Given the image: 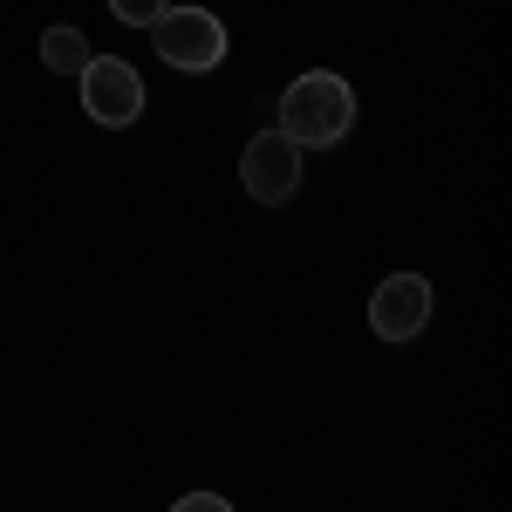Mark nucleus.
<instances>
[{
  "mask_svg": "<svg viewBox=\"0 0 512 512\" xmlns=\"http://www.w3.org/2000/svg\"><path fill=\"white\" fill-rule=\"evenodd\" d=\"M151 48H158L171 69L205 76V69L226 62V21L212 7H164L158 21H151Z\"/></svg>",
  "mask_w": 512,
  "mask_h": 512,
  "instance_id": "f03ea898",
  "label": "nucleus"
},
{
  "mask_svg": "<svg viewBox=\"0 0 512 512\" xmlns=\"http://www.w3.org/2000/svg\"><path fill=\"white\" fill-rule=\"evenodd\" d=\"M280 130L301 144V151H328L355 130V89L335 69H308L280 89Z\"/></svg>",
  "mask_w": 512,
  "mask_h": 512,
  "instance_id": "f257e3e1",
  "label": "nucleus"
},
{
  "mask_svg": "<svg viewBox=\"0 0 512 512\" xmlns=\"http://www.w3.org/2000/svg\"><path fill=\"white\" fill-rule=\"evenodd\" d=\"M424 321H431V280L424 274H390L369 294V328L383 342H417Z\"/></svg>",
  "mask_w": 512,
  "mask_h": 512,
  "instance_id": "39448f33",
  "label": "nucleus"
},
{
  "mask_svg": "<svg viewBox=\"0 0 512 512\" xmlns=\"http://www.w3.org/2000/svg\"><path fill=\"white\" fill-rule=\"evenodd\" d=\"M76 89H82L89 123H103V130H130V123L144 117V76H137L123 55H89Z\"/></svg>",
  "mask_w": 512,
  "mask_h": 512,
  "instance_id": "7ed1b4c3",
  "label": "nucleus"
},
{
  "mask_svg": "<svg viewBox=\"0 0 512 512\" xmlns=\"http://www.w3.org/2000/svg\"><path fill=\"white\" fill-rule=\"evenodd\" d=\"M164 7H171V0H110V14H117L123 28H151Z\"/></svg>",
  "mask_w": 512,
  "mask_h": 512,
  "instance_id": "0eeeda50",
  "label": "nucleus"
},
{
  "mask_svg": "<svg viewBox=\"0 0 512 512\" xmlns=\"http://www.w3.org/2000/svg\"><path fill=\"white\" fill-rule=\"evenodd\" d=\"M239 185L260 198V205L294 198V185H301V144H294L287 130H260V137L246 144V158H239Z\"/></svg>",
  "mask_w": 512,
  "mask_h": 512,
  "instance_id": "20e7f679",
  "label": "nucleus"
},
{
  "mask_svg": "<svg viewBox=\"0 0 512 512\" xmlns=\"http://www.w3.org/2000/svg\"><path fill=\"white\" fill-rule=\"evenodd\" d=\"M41 62H48L55 76H82V62H89L82 28H48V35H41Z\"/></svg>",
  "mask_w": 512,
  "mask_h": 512,
  "instance_id": "423d86ee",
  "label": "nucleus"
},
{
  "mask_svg": "<svg viewBox=\"0 0 512 512\" xmlns=\"http://www.w3.org/2000/svg\"><path fill=\"white\" fill-rule=\"evenodd\" d=\"M178 512H226V499H219V492H185Z\"/></svg>",
  "mask_w": 512,
  "mask_h": 512,
  "instance_id": "6e6552de",
  "label": "nucleus"
}]
</instances>
